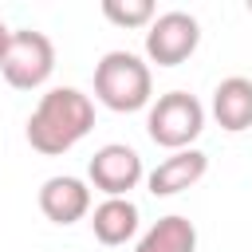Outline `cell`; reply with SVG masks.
Returning a JSON list of instances; mask_svg holds the SVG:
<instances>
[{
    "label": "cell",
    "instance_id": "cell-1",
    "mask_svg": "<svg viewBox=\"0 0 252 252\" xmlns=\"http://www.w3.org/2000/svg\"><path fill=\"white\" fill-rule=\"evenodd\" d=\"M94 126V102L79 87H51L39 94L32 118H28V146L43 158H59L71 146H79Z\"/></svg>",
    "mask_w": 252,
    "mask_h": 252
},
{
    "label": "cell",
    "instance_id": "cell-2",
    "mask_svg": "<svg viewBox=\"0 0 252 252\" xmlns=\"http://www.w3.org/2000/svg\"><path fill=\"white\" fill-rule=\"evenodd\" d=\"M94 98L106 110H118V114L150 106V98H154L150 63L134 51H106L94 63Z\"/></svg>",
    "mask_w": 252,
    "mask_h": 252
},
{
    "label": "cell",
    "instance_id": "cell-3",
    "mask_svg": "<svg viewBox=\"0 0 252 252\" xmlns=\"http://www.w3.org/2000/svg\"><path fill=\"white\" fill-rule=\"evenodd\" d=\"M205 130V106L197 94L189 91H165L158 94V102H150V114H146V134L154 146H165V150H193V142L201 138Z\"/></svg>",
    "mask_w": 252,
    "mask_h": 252
},
{
    "label": "cell",
    "instance_id": "cell-4",
    "mask_svg": "<svg viewBox=\"0 0 252 252\" xmlns=\"http://www.w3.org/2000/svg\"><path fill=\"white\" fill-rule=\"evenodd\" d=\"M0 71L8 79V87L16 91H35L51 79L55 71V47L43 32H32V28H20L12 32L8 39V51L0 59Z\"/></svg>",
    "mask_w": 252,
    "mask_h": 252
},
{
    "label": "cell",
    "instance_id": "cell-5",
    "mask_svg": "<svg viewBox=\"0 0 252 252\" xmlns=\"http://www.w3.org/2000/svg\"><path fill=\"white\" fill-rule=\"evenodd\" d=\"M201 43V24L197 16L173 8V12H161L150 20L146 28V59L158 63V67H177L185 63Z\"/></svg>",
    "mask_w": 252,
    "mask_h": 252
},
{
    "label": "cell",
    "instance_id": "cell-6",
    "mask_svg": "<svg viewBox=\"0 0 252 252\" xmlns=\"http://www.w3.org/2000/svg\"><path fill=\"white\" fill-rule=\"evenodd\" d=\"M87 177H91V185H94L98 193H106V197H126V193L146 177V169H142L138 150H130V146H122V142H106V146H98V150L91 154Z\"/></svg>",
    "mask_w": 252,
    "mask_h": 252
},
{
    "label": "cell",
    "instance_id": "cell-7",
    "mask_svg": "<svg viewBox=\"0 0 252 252\" xmlns=\"http://www.w3.org/2000/svg\"><path fill=\"white\" fill-rule=\"evenodd\" d=\"M39 213L51 220V224H75L91 213V189L87 181L79 177H67V173H55L39 185Z\"/></svg>",
    "mask_w": 252,
    "mask_h": 252
},
{
    "label": "cell",
    "instance_id": "cell-8",
    "mask_svg": "<svg viewBox=\"0 0 252 252\" xmlns=\"http://www.w3.org/2000/svg\"><path fill=\"white\" fill-rule=\"evenodd\" d=\"M205 169H209V158L201 150H177L146 173V185L154 197H177V193L193 189L205 177Z\"/></svg>",
    "mask_w": 252,
    "mask_h": 252
},
{
    "label": "cell",
    "instance_id": "cell-9",
    "mask_svg": "<svg viewBox=\"0 0 252 252\" xmlns=\"http://www.w3.org/2000/svg\"><path fill=\"white\" fill-rule=\"evenodd\" d=\"M213 118L228 134L248 130L252 126V79H244V75L220 79L213 91Z\"/></svg>",
    "mask_w": 252,
    "mask_h": 252
},
{
    "label": "cell",
    "instance_id": "cell-10",
    "mask_svg": "<svg viewBox=\"0 0 252 252\" xmlns=\"http://www.w3.org/2000/svg\"><path fill=\"white\" fill-rule=\"evenodd\" d=\"M91 232L106 248L126 244L138 232V205L130 197H106V201H98L94 213H91Z\"/></svg>",
    "mask_w": 252,
    "mask_h": 252
},
{
    "label": "cell",
    "instance_id": "cell-11",
    "mask_svg": "<svg viewBox=\"0 0 252 252\" xmlns=\"http://www.w3.org/2000/svg\"><path fill=\"white\" fill-rule=\"evenodd\" d=\"M134 252H197V224L181 213L158 217L134 244Z\"/></svg>",
    "mask_w": 252,
    "mask_h": 252
},
{
    "label": "cell",
    "instance_id": "cell-12",
    "mask_svg": "<svg viewBox=\"0 0 252 252\" xmlns=\"http://www.w3.org/2000/svg\"><path fill=\"white\" fill-rule=\"evenodd\" d=\"M102 16L118 28H150L158 8L150 0H102Z\"/></svg>",
    "mask_w": 252,
    "mask_h": 252
},
{
    "label": "cell",
    "instance_id": "cell-13",
    "mask_svg": "<svg viewBox=\"0 0 252 252\" xmlns=\"http://www.w3.org/2000/svg\"><path fill=\"white\" fill-rule=\"evenodd\" d=\"M8 39H12V28L0 20V59H4V51H8Z\"/></svg>",
    "mask_w": 252,
    "mask_h": 252
}]
</instances>
